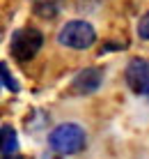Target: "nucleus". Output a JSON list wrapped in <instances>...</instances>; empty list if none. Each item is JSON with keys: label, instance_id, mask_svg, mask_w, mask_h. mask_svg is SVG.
Here are the masks:
<instances>
[{"label": "nucleus", "instance_id": "nucleus-1", "mask_svg": "<svg viewBox=\"0 0 149 159\" xmlns=\"http://www.w3.org/2000/svg\"><path fill=\"white\" fill-rule=\"evenodd\" d=\"M48 141H51V148L55 152H60V155H76V152H80L85 148L87 136H85L80 125L67 122V125L55 127Z\"/></svg>", "mask_w": 149, "mask_h": 159}, {"label": "nucleus", "instance_id": "nucleus-2", "mask_svg": "<svg viewBox=\"0 0 149 159\" xmlns=\"http://www.w3.org/2000/svg\"><path fill=\"white\" fill-rule=\"evenodd\" d=\"M41 44H44V37L37 28H21L12 35L9 51L16 60H30L39 53Z\"/></svg>", "mask_w": 149, "mask_h": 159}, {"label": "nucleus", "instance_id": "nucleus-3", "mask_svg": "<svg viewBox=\"0 0 149 159\" xmlns=\"http://www.w3.org/2000/svg\"><path fill=\"white\" fill-rule=\"evenodd\" d=\"M57 42L69 48H90L96 42V32L85 21H69L57 35Z\"/></svg>", "mask_w": 149, "mask_h": 159}, {"label": "nucleus", "instance_id": "nucleus-4", "mask_svg": "<svg viewBox=\"0 0 149 159\" xmlns=\"http://www.w3.org/2000/svg\"><path fill=\"white\" fill-rule=\"evenodd\" d=\"M126 83L135 95L149 97V60L135 58L126 67Z\"/></svg>", "mask_w": 149, "mask_h": 159}, {"label": "nucleus", "instance_id": "nucleus-5", "mask_svg": "<svg viewBox=\"0 0 149 159\" xmlns=\"http://www.w3.org/2000/svg\"><path fill=\"white\" fill-rule=\"evenodd\" d=\"M101 81H103L101 69H96V67L83 69V72H78V76L71 81V90H74V95H92V92L99 90Z\"/></svg>", "mask_w": 149, "mask_h": 159}, {"label": "nucleus", "instance_id": "nucleus-6", "mask_svg": "<svg viewBox=\"0 0 149 159\" xmlns=\"http://www.w3.org/2000/svg\"><path fill=\"white\" fill-rule=\"evenodd\" d=\"M0 157L19 159V136H16V131L9 125L0 127Z\"/></svg>", "mask_w": 149, "mask_h": 159}, {"label": "nucleus", "instance_id": "nucleus-7", "mask_svg": "<svg viewBox=\"0 0 149 159\" xmlns=\"http://www.w3.org/2000/svg\"><path fill=\"white\" fill-rule=\"evenodd\" d=\"M138 35L142 37V39H149V12L140 19V23H138Z\"/></svg>", "mask_w": 149, "mask_h": 159}, {"label": "nucleus", "instance_id": "nucleus-8", "mask_svg": "<svg viewBox=\"0 0 149 159\" xmlns=\"http://www.w3.org/2000/svg\"><path fill=\"white\" fill-rule=\"evenodd\" d=\"M0 76H2V81H5V85H7L9 88V90H19V83H16V81L12 79V76H9L7 74V67H5V65H0Z\"/></svg>", "mask_w": 149, "mask_h": 159}]
</instances>
